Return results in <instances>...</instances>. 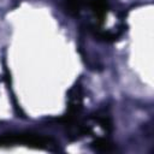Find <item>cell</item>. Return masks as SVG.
I'll return each instance as SVG.
<instances>
[{
	"label": "cell",
	"instance_id": "4",
	"mask_svg": "<svg viewBox=\"0 0 154 154\" xmlns=\"http://www.w3.org/2000/svg\"><path fill=\"white\" fill-rule=\"evenodd\" d=\"M65 8L71 16H76L79 13L82 6L84 5L85 0H64Z\"/></svg>",
	"mask_w": 154,
	"mask_h": 154
},
{
	"label": "cell",
	"instance_id": "3",
	"mask_svg": "<svg viewBox=\"0 0 154 154\" xmlns=\"http://www.w3.org/2000/svg\"><path fill=\"white\" fill-rule=\"evenodd\" d=\"M91 147L97 152H113L116 149L113 147V143L106 138H96L95 141H93Z\"/></svg>",
	"mask_w": 154,
	"mask_h": 154
},
{
	"label": "cell",
	"instance_id": "2",
	"mask_svg": "<svg viewBox=\"0 0 154 154\" xmlns=\"http://www.w3.org/2000/svg\"><path fill=\"white\" fill-rule=\"evenodd\" d=\"M89 5H90V8H91L95 18L99 20V23H102L105 16L107 14L108 1L107 0H90Z\"/></svg>",
	"mask_w": 154,
	"mask_h": 154
},
{
	"label": "cell",
	"instance_id": "1",
	"mask_svg": "<svg viewBox=\"0 0 154 154\" xmlns=\"http://www.w3.org/2000/svg\"><path fill=\"white\" fill-rule=\"evenodd\" d=\"M18 143L35 148H42V149H51L53 146H55V141L53 138L34 132L5 134L0 136V146L18 144Z\"/></svg>",
	"mask_w": 154,
	"mask_h": 154
},
{
	"label": "cell",
	"instance_id": "5",
	"mask_svg": "<svg viewBox=\"0 0 154 154\" xmlns=\"http://www.w3.org/2000/svg\"><path fill=\"white\" fill-rule=\"evenodd\" d=\"M94 119L106 130V131H111L112 130V120L109 118V116L106 112H97L94 116Z\"/></svg>",
	"mask_w": 154,
	"mask_h": 154
}]
</instances>
